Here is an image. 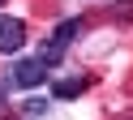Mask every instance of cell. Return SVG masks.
<instances>
[{
	"label": "cell",
	"instance_id": "obj_1",
	"mask_svg": "<svg viewBox=\"0 0 133 120\" xmlns=\"http://www.w3.org/2000/svg\"><path fill=\"white\" fill-rule=\"evenodd\" d=\"M22 47H26V22L0 13V51H4V56H17Z\"/></svg>",
	"mask_w": 133,
	"mask_h": 120
},
{
	"label": "cell",
	"instance_id": "obj_2",
	"mask_svg": "<svg viewBox=\"0 0 133 120\" xmlns=\"http://www.w3.org/2000/svg\"><path fill=\"white\" fill-rule=\"evenodd\" d=\"M9 82L22 86V90H35V86L47 82V64H43V60H17L13 73H9Z\"/></svg>",
	"mask_w": 133,
	"mask_h": 120
},
{
	"label": "cell",
	"instance_id": "obj_3",
	"mask_svg": "<svg viewBox=\"0 0 133 120\" xmlns=\"http://www.w3.org/2000/svg\"><path fill=\"white\" fill-rule=\"evenodd\" d=\"M82 90H86V77H60V82H52L56 99H77Z\"/></svg>",
	"mask_w": 133,
	"mask_h": 120
},
{
	"label": "cell",
	"instance_id": "obj_4",
	"mask_svg": "<svg viewBox=\"0 0 133 120\" xmlns=\"http://www.w3.org/2000/svg\"><path fill=\"white\" fill-rule=\"evenodd\" d=\"M22 111H26L30 120H39V116L47 111V103H43V99H26V103H22Z\"/></svg>",
	"mask_w": 133,
	"mask_h": 120
},
{
	"label": "cell",
	"instance_id": "obj_5",
	"mask_svg": "<svg viewBox=\"0 0 133 120\" xmlns=\"http://www.w3.org/2000/svg\"><path fill=\"white\" fill-rule=\"evenodd\" d=\"M0 107H4V82H0Z\"/></svg>",
	"mask_w": 133,
	"mask_h": 120
},
{
	"label": "cell",
	"instance_id": "obj_6",
	"mask_svg": "<svg viewBox=\"0 0 133 120\" xmlns=\"http://www.w3.org/2000/svg\"><path fill=\"white\" fill-rule=\"evenodd\" d=\"M0 4H4V0H0Z\"/></svg>",
	"mask_w": 133,
	"mask_h": 120
}]
</instances>
